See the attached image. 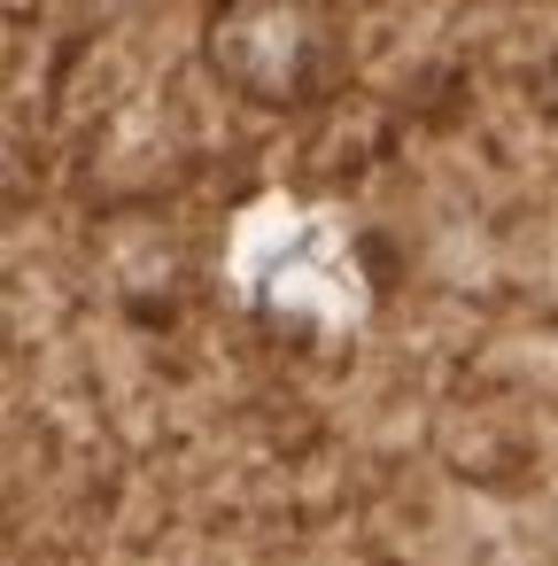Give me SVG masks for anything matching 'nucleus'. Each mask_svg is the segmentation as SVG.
Here are the masks:
<instances>
[{
	"label": "nucleus",
	"instance_id": "f257e3e1",
	"mask_svg": "<svg viewBox=\"0 0 558 566\" xmlns=\"http://www.w3.org/2000/svg\"><path fill=\"white\" fill-rule=\"evenodd\" d=\"M202 71L264 117H303L349 78V9L341 0H210Z\"/></svg>",
	"mask_w": 558,
	"mask_h": 566
}]
</instances>
